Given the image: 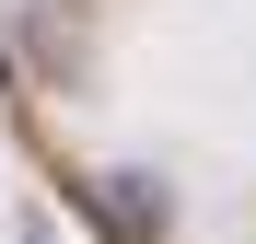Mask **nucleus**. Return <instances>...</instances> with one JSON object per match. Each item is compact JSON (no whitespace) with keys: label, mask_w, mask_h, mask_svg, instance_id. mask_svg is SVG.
<instances>
[{"label":"nucleus","mask_w":256,"mask_h":244,"mask_svg":"<svg viewBox=\"0 0 256 244\" xmlns=\"http://www.w3.org/2000/svg\"><path fill=\"white\" fill-rule=\"evenodd\" d=\"M70 198L105 221V244H163V186H140V175H94V186H70Z\"/></svg>","instance_id":"f257e3e1"}]
</instances>
